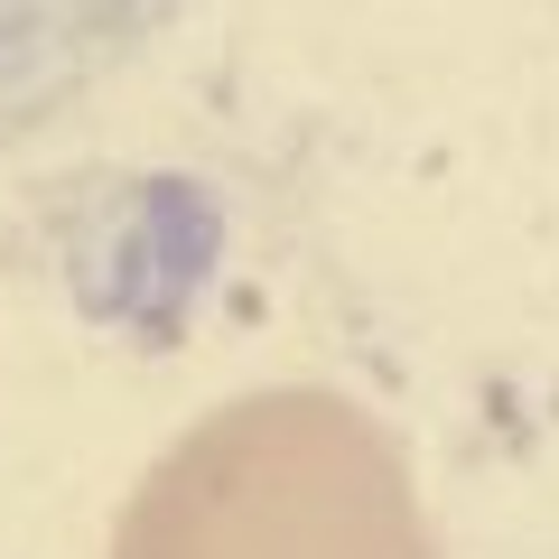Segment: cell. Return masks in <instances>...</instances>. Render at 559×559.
<instances>
[{
	"mask_svg": "<svg viewBox=\"0 0 559 559\" xmlns=\"http://www.w3.org/2000/svg\"><path fill=\"white\" fill-rule=\"evenodd\" d=\"M159 540L197 559H401L373 429L318 392L224 411L168 476Z\"/></svg>",
	"mask_w": 559,
	"mask_h": 559,
	"instance_id": "cell-1",
	"label": "cell"
}]
</instances>
